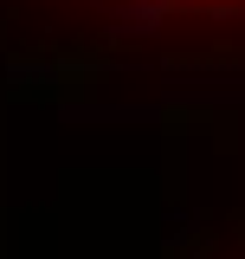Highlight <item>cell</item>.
<instances>
[{"mask_svg": "<svg viewBox=\"0 0 245 259\" xmlns=\"http://www.w3.org/2000/svg\"><path fill=\"white\" fill-rule=\"evenodd\" d=\"M200 7H245V0H200Z\"/></svg>", "mask_w": 245, "mask_h": 259, "instance_id": "cell-1", "label": "cell"}]
</instances>
